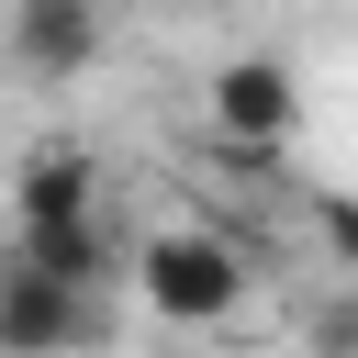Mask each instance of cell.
Segmentation results:
<instances>
[{"label":"cell","mask_w":358,"mask_h":358,"mask_svg":"<svg viewBox=\"0 0 358 358\" xmlns=\"http://www.w3.org/2000/svg\"><path fill=\"white\" fill-rule=\"evenodd\" d=\"M78 347H101V291L0 257V358H78Z\"/></svg>","instance_id":"7a4b0ae2"},{"label":"cell","mask_w":358,"mask_h":358,"mask_svg":"<svg viewBox=\"0 0 358 358\" xmlns=\"http://www.w3.org/2000/svg\"><path fill=\"white\" fill-rule=\"evenodd\" d=\"M313 235H324V246H336V268L358 280V201H347V190H313Z\"/></svg>","instance_id":"52a82bcc"},{"label":"cell","mask_w":358,"mask_h":358,"mask_svg":"<svg viewBox=\"0 0 358 358\" xmlns=\"http://www.w3.org/2000/svg\"><path fill=\"white\" fill-rule=\"evenodd\" d=\"M11 257H34L45 280H78V291H112V280H123V246H112L101 213H90V224H22Z\"/></svg>","instance_id":"8992f818"},{"label":"cell","mask_w":358,"mask_h":358,"mask_svg":"<svg viewBox=\"0 0 358 358\" xmlns=\"http://www.w3.org/2000/svg\"><path fill=\"white\" fill-rule=\"evenodd\" d=\"M101 56V0H11V67L78 78Z\"/></svg>","instance_id":"277c9868"},{"label":"cell","mask_w":358,"mask_h":358,"mask_svg":"<svg viewBox=\"0 0 358 358\" xmlns=\"http://www.w3.org/2000/svg\"><path fill=\"white\" fill-rule=\"evenodd\" d=\"M11 213H22V224H90V213H101V157H90V145H34Z\"/></svg>","instance_id":"5b68a950"},{"label":"cell","mask_w":358,"mask_h":358,"mask_svg":"<svg viewBox=\"0 0 358 358\" xmlns=\"http://www.w3.org/2000/svg\"><path fill=\"white\" fill-rule=\"evenodd\" d=\"M213 11H224V0H213Z\"/></svg>","instance_id":"9c48e42d"},{"label":"cell","mask_w":358,"mask_h":358,"mask_svg":"<svg viewBox=\"0 0 358 358\" xmlns=\"http://www.w3.org/2000/svg\"><path fill=\"white\" fill-rule=\"evenodd\" d=\"M123 280L145 291V313H157V324H190V336L235 324V313H246V291H257L246 246H235V235H213V224H168V235H145V246L123 257Z\"/></svg>","instance_id":"6da1fadb"},{"label":"cell","mask_w":358,"mask_h":358,"mask_svg":"<svg viewBox=\"0 0 358 358\" xmlns=\"http://www.w3.org/2000/svg\"><path fill=\"white\" fill-rule=\"evenodd\" d=\"M213 145L224 157H280L291 145V123H302V90H291V67L280 56H235V67H213Z\"/></svg>","instance_id":"3957f363"},{"label":"cell","mask_w":358,"mask_h":358,"mask_svg":"<svg viewBox=\"0 0 358 358\" xmlns=\"http://www.w3.org/2000/svg\"><path fill=\"white\" fill-rule=\"evenodd\" d=\"M302 336H313V358H358V280H347V291H336Z\"/></svg>","instance_id":"ba28073f"}]
</instances>
